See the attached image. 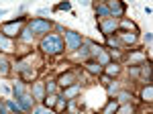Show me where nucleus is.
Listing matches in <instances>:
<instances>
[{
	"label": "nucleus",
	"mask_w": 153,
	"mask_h": 114,
	"mask_svg": "<svg viewBox=\"0 0 153 114\" xmlns=\"http://www.w3.org/2000/svg\"><path fill=\"white\" fill-rule=\"evenodd\" d=\"M41 49L45 53H49V55H57V53L63 51V41L59 39L57 35H49V37H45L41 41Z\"/></svg>",
	"instance_id": "f257e3e1"
},
{
	"label": "nucleus",
	"mask_w": 153,
	"mask_h": 114,
	"mask_svg": "<svg viewBox=\"0 0 153 114\" xmlns=\"http://www.w3.org/2000/svg\"><path fill=\"white\" fill-rule=\"evenodd\" d=\"M49 27H51V24H49L47 21H41V19H37V21H33V23L29 24V31H31L33 35H35V33H47Z\"/></svg>",
	"instance_id": "f03ea898"
},
{
	"label": "nucleus",
	"mask_w": 153,
	"mask_h": 114,
	"mask_svg": "<svg viewBox=\"0 0 153 114\" xmlns=\"http://www.w3.org/2000/svg\"><path fill=\"white\" fill-rule=\"evenodd\" d=\"M21 24H23V21L19 19L16 23H6L4 27H2V33L6 35V37H14V35L21 33Z\"/></svg>",
	"instance_id": "7ed1b4c3"
},
{
	"label": "nucleus",
	"mask_w": 153,
	"mask_h": 114,
	"mask_svg": "<svg viewBox=\"0 0 153 114\" xmlns=\"http://www.w3.org/2000/svg\"><path fill=\"white\" fill-rule=\"evenodd\" d=\"M65 41H68L70 49H78V47L82 45V37L78 33H74V31H65Z\"/></svg>",
	"instance_id": "20e7f679"
},
{
	"label": "nucleus",
	"mask_w": 153,
	"mask_h": 114,
	"mask_svg": "<svg viewBox=\"0 0 153 114\" xmlns=\"http://www.w3.org/2000/svg\"><path fill=\"white\" fill-rule=\"evenodd\" d=\"M108 12H110V14H114V16H123L125 6H123L120 2H117V0H112V2L108 4Z\"/></svg>",
	"instance_id": "39448f33"
},
{
	"label": "nucleus",
	"mask_w": 153,
	"mask_h": 114,
	"mask_svg": "<svg viewBox=\"0 0 153 114\" xmlns=\"http://www.w3.org/2000/svg\"><path fill=\"white\" fill-rule=\"evenodd\" d=\"M74 81H76L74 73H63V76H59L57 84L61 86V88H68V86H74Z\"/></svg>",
	"instance_id": "423d86ee"
},
{
	"label": "nucleus",
	"mask_w": 153,
	"mask_h": 114,
	"mask_svg": "<svg viewBox=\"0 0 153 114\" xmlns=\"http://www.w3.org/2000/svg\"><path fill=\"white\" fill-rule=\"evenodd\" d=\"M117 27H118V23L114 19H110V21H106V23L102 24V31H104V35H110L112 31H117Z\"/></svg>",
	"instance_id": "0eeeda50"
},
{
	"label": "nucleus",
	"mask_w": 153,
	"mask_h": 114,
	"mask_svg": "<svg viewBox=\"0 0 153 114\" xmlns=\"http://www.w3.org/2000/svg\"><path fill=\"white\" fill-rule=\"evenodd\" d=\"M92 53H94V55L100 59V63H102V65H106V63H108V55H106L100 47H92Z\"/></svg>",
	"instance_id": "6e6552de"
},
{
	"label": "nucleus",
	"mask_w": 153,
	"mask_h": 114,
	"mask_svg": "<svg viewBox=\"0 0 153 114\" xmlns=\"http://www.w3.org/2000/svg\"><path fill=\"white\" fill-rule=\"evenodd\" d=\"M19 102H21V108H23V110H31V108H33V100H31L29 96H25V94L19 98Z\"/></svg>",
	"instance_id": "1a4fd4ad"
},
{
	"label": "nucleus",
	"mask_w": 153,
	"mask_h": 114,
	"mask_svg": "<svg viewBox=\"0 0 153 114\" xmlns=\"http://www.w3.org/2000/svg\"><path fill=\"white\" fill-rule=\"evenodd\" d=\"M33 94H35V98L43 100V98H45V88H43V84H35V86H33Z\"/></svg>",
	"instance_id": "9d476101"
},
{
	"label": "nucleus",
	"mask_w": 153,
	"mask_h": 114,
	"mask_svg": "<svg viewBox=\"0 0 153 114\" xmlns=\"http://www.w3.org/2000/svg\"><path fill=\"white\" fill-rule=\"evenodd\" d=\"M86 69H88L90 73H94V76H98V73H102V65H98V63H94V61L86 63Z\"/></svg>",
	"instance_id": "9b49d317"
},
{
	"label": "nucleus",
	"mask_w": 153,
	"mask_h": 114,
	"mask_svg": "<svg viewBox=\"0 0 153 114\" xmlns=\"http://www.w3.org/2000/svg\"><path fill=\"white\" fill-rule=\"evenodd\" d=\"M0 49H2V51H12L10 41H8L6 37H2V35H0Z\"/></svg>",
	"instance_id": "f8f14e48"
},
{
	"label": "nucleus",
	"mask_w": 153,
	"mask_h": 114,
	"mask_svg": "<svg viewBox=\"0 0 153 114\" xmlns=\"http://www.w3.org/2000/svg\"><path fill=\"white\" fill-rule=\"evenodd\" d=\"M117 114H135V108L129 106V104H125L123 108H117Z\"/></svg>",
	"instance_id": "ddd939ff"
},
{
	"label": "nucleus",
	"mask_w": 153,
	"mask_h": 114,
	"mask_svg": "<svg viewBox=\"0 0 153 114\" xmlns=\"http://www.w3.org/2000/svg\"><path fill=\"white\" fill-rule=\"evenodd\" d=\"M120 37H123L125 43H135V39H137V35H135V33H123Z\"/></svg>",
	"instance_id": "4468645a"
},
{
	"label": "nucleus",
	"mask_w": 153,
	"mask_h": 114,
	"mask_svg": "<svg viewBox=\"0 0 153 114\" xmlns=\"http://www.w3.org/2000/svg\"><path fill=\"white\" fill-rule=\"evenodd\" d=\"M151 96H153V88H151V84H149V86L143 90V100H147V102H149V100H151Z\"/></svg>",
	"instance_id": "2eb2a0df"
},
{
	"label": "nucleus",
	"mask_w": 153,
	"mask_h": 114,
	"mask_svg": "<svg viewBox=\"0 0 153 114\" xmlns=\"http://www.w3.org/2000/svg\"><path fill=\"white\" fill-rule=\"evenodd\" d=\"M96 14H100V16H108L110 12H108V6H96Z\"/></svg>",
	"instance_id": "dca6fc26"
},
{
	"label": "nucleus",
	"mask_w": 153,
	"mask_h": 114,
	"mask_svg": "<svg viewBox=\"0 0 153 114\" xmlns=\"http://www.w3.org/2000/svg\"><path fill=\"white\" fill-rule=\"evenodd\" d=\"M14 96H16V98H21V96H23V84H21V81H16V84H14Z\"/></svg>",
	"instance_id": "f3484780"
},
{
	"label": "nucleus",
	"mask_w": 153,
	"mask_h": 114,
	"mask_svg": "<svg viewBox=\"0 0 153 114\" xmlns=\"http://www.w3.org/2000/svg\"><path fill=\"white\" fill-rule=\"evenodd\" d=\"M117 102H110L108 106H106V110H104V114H112V112H117Z\"/></svg>",
	"instance_id": "a211bd4d"
},
{
	"label": "nucleus",
	"mask_w": 153,
	"mask_h": 114,
	"mask_svg": "<svg viewBox=\"0 0 153 114\" xmlns=\"http://www.w3.org/2000/svg\"><path fill=\"white\" fill-rule=\"evenodd\" d=\"M76 92H78V86H71L70 90H65V94H63V98H71V96H74Z\"/></svg>",
	"instance_id": "6ab92c4d"
},
{
	"label": "nucleus",
	"mask_w": 153,
	"mask_h": 114,
	"mask_svg": "<svg viewBox=\"0 0 153 114\" xmlns=\"http://www.w3.org/2000/svg\"><path fill=\"white\" fill-rule=\"evenodd\" d=\"M8 108H10L12 112H21V110H23L21 104H16V102H8Z\"/></svg>",
	"instance_id": "aec40b11"
},
{
	"label": "nucleus",
	"mask_w": 153,
	"mask_h": 114,
	"mask_svg": "<svg viewBox=\"0 0 153 114\" xmlns=\"http://www.w3.org/2000/svg\"><path fill=\"white\" fill-rule=\"evenodd\" d=\"M45 102H47V106H53V104L57 102V96H47V98H45Z\"/></svg>",
	"instance_id": "412c9836"
},
{
	"label": "nucleus",
	"mask_w": 153,
	"mask_h": 114,
	"mask_svg": "<svg viewBox=\"0 0 153 114\" xmlns=\"http://www.w3.org/2000/svg\"><path fill=\"white\" fill-rule=\"evenodd\" d=\"M129 98H131V96H129V94H127V92H123V94L118 96V100H120V102H123V104H127V102H129Z\"/></svg>",
	"instance_id": "4be33fe9"
},
{
	"label": "nucleus",
	"mask_w": 153,
	"mask_h": 114,
	"mask_svg": "<svg viewBox=\"0 0 153 114\" xmlns=\"http://www.w3.org/2000/svg\"><path fill=\"white\" fill-rule=\"evenodd\" d=\"M8 71V65H6V61L4 59H0V73H6Z\"/></svg>",
	"instance_id": "5701e85b"
},
{
	"label": "nucleus",
	"mask_w": 153,
	"mask_h": 114,
	"mask_svg": "<svg viewBox=\"0 0 153 114\" xmlns=\"http://www.w3.org/2000/svg\"><path fill=\"white\" fill-rule=\"evenodd\" d=\"M57 8L59 10H70L71 6H70V2H61V4H57Z\"/></svg>",
	"instance_id": "b1692460"
},
{
	"label": "nucleus",
	"mask_w": 153,
	"mask_h": 114,
	"mask_svg": "<svg viewBox=\"0 0 153 114\" xmlns=\"http://www.w3.org/2000/svg\"><path fill=\"white\" fill-rule=\"evenodd\" d=\"M108 73H110V76L118 73V65H108Z\"/></svg>",
	"instance_id": "393cba45"
},
{
	"label": "nucleus",
	"mask_w": 153,
	"mask_h": 114,
	"mask_svg": "<svg viewBox=\"0 0 153 114\" xmlns=\"http://www.w3.org/2000/svg\"><path fill=\"white\" fill-rule=\"evenodd\" d=\"M80 47H82V45H80ZM88 53H90V51H88V45H84L82 49H80V55H82V57H88Z\"/></svg>",
	"instance_id": "a878e982"
},
{
	"label": "nucleus",
	"mask_w": 153,
	"mask_h": 114,
	"mask_svg": "<svg viewBox=\"0 0 153 114\" xmlns=\"http://www.w3.org/2000/svg\"><path fill=\"white\" fill-rule=\"evenodd\" d=\"M31 39H33L31 31H25V33H23V41H31Z\"/></svg>",
	"instance_id": "bb28decb"
},
{
	"label": "nucleus",
	"mask_w": 153,
	"mask_h": 114,
	"mask_svg": "<svg viewBox=\"0 0 153 114\" xmlns=\"http://www.w3.org/2000/svg\"><path fill=\"white\" fill-rule=\"evenodd\" d=\"M35 114H51V110H45V108H39Z\"/></svg>",
	"instance_id": "cd10ccee"
},
{
	"label": "nucleus",
	"mask_w": 153,
	"mask_h": 114,
	"mask_svg": "<svg viewBox=\"0 0 153 114\" xmlns=\"http://www.w3.org/2000/svg\"><path fill=\"white\" fill-rule=\"evenodd\" d=\"M55 90V84H47V92H53Z\"/></svg>",
	"instance_id": "c85d7f7f"
},
{
	"label": "nucleus",
	"mask_w": 153,
	"mask_h": 114,
	"mask_svg": "<svg viewBox=\"0 0 153 114\" xmlns=\"http://www.w3.org/2000/svg\"><path fill=\"white\" fill-rule=\"evenodd\" d=\"M71 114H78V112H76V110H74V104H71Z\"/></svg>",
	"instance_id": "c756f323"
}]
</instances>
